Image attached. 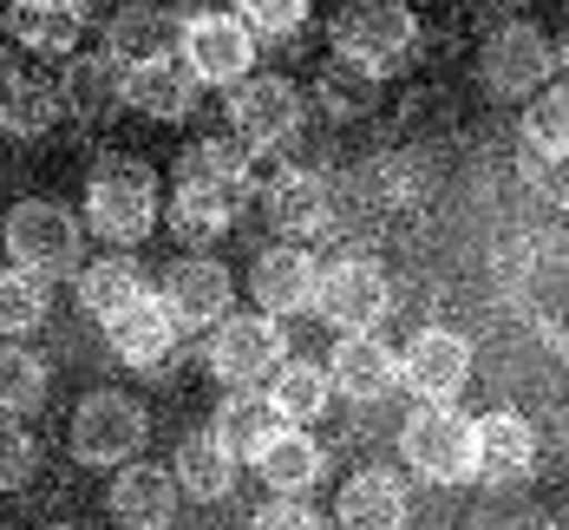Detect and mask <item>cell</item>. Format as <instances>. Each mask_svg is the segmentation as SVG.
Listing matches in <instances>:
<instances>
[{"mask_svg":"<svg viewBox=\"0 0 569 530\" xmlns=\"http://www.w3.org/2000/svg\"><path fill=\"white\" fill-rule=\"evenodd\" d=\"M158 171L131 151H106L86 177V230L112 249H131L158 230Z\"/></svg>","mask_w":569,"mask_h":530,"instance_id":"1","label":"cell"},{"mask_svg":"<svg viewBox=\"0 0 569 530\" xmlns=\"http://www.w3.org/2000/svg\"><path fill=\"white\" fill-rule=\"evenodd\" d=\"M328 40H335V59H347V66L393 72L419 47V13L406 0H347L328 27Z\"/></svg>","mask_w":569,"mask_h":530,"instance_id":"2","label":"cell"},{"mask_svg":"<svg viewBox=\"0 0 569 530\" xmlns=\"http://www.w3.org/2000/svg\"><path fill=\"white\" fill-rule=\"evenodd\" d=\"M7 256H13V269H33V276H66V269H79V249H86V223L59 203V197H27V203H13L7 210Z\"/></svg>","mask_w":569,"mask_h":530,"instance_id":"3","label":"cell"},{"mask_svg":"<svg viewBox=\"0 0 569 530\" xmlns=\"http://www.w3.org/2000/svg\"><path fill=\"white\" fill-rule=\"evenodd\" d=\"M315 314L335 328V334H373L387 314H393V282L373 256H341L321 269V289H315Z\"/></svg>","mask_w":569,"mask_h":530,"instance_id":"4","label":"cell"},{"mask_svg":"<svg viewBox=\"0 0 569 530\" xmlns=\"http://www.w3.org/2000/svg\"><path fill=\"white\" fill-rule=\"evenodd\" d=\"M177 59L197 86H236L256 72V33L242 27V13H183V33H177Z\"/></svg>","mask_w":569,"mask_h":530,"instance_id":"5","label":"cell"},{"mask_svg":"<svg viewBox=\"0 0 569 530\" xmlns=\"http://www.w3.org/2000/svg\"><path fill=\"white\" fill-rule=\"evenodd\" d=\"M288 360V334L276 314H236L229 308L223 321L210 328V373L223 387H269V373Z\"/></svg>","mask_w":569,"mask_h":530,"instance_id":"6","label":"cell"},{"mask_svg":"<svg viewBox=\"0 0 569 530\" xmlns=\"http://www.w3.org/2000/svg\"><path fill=\"white\" fill-rule=\"evenodd\" d=\"M399 459L419 484H465L471 478V419L458 407H419L399 426Z\"/></svg>","mask_w":569,"mask_h":530,"instance_id":"7","label":"cell"},{"mask_svg":"<svg viewBox=\"0 0 569 530\" xmlns=\"http://www.w3.org/2000/svg\"><path fill=\"white\" fill-rule=\"evenodd\" d=\"M144 432H151V419L131 393H112V387L86 393L72 412V459L79 466H124L144 452Z\"/></svg>","mask_w":569,"mask_h":530,"instance_id":"8","label":"cell"},{"mask_svg":"<svg viewBox=\"0 0 569 530\" xmlns=\"http://www.w3.org/2000/svg\"><path fill=\"white\" fill-rule=\"evenodd\" d=\"M301 131V92L282 72H249L229 86V138H242L249 151H276Z\"/></svg>","mask_w":569,"mask_h":530,"instance_id":"9","label":"cell"},{"mask_svg":"<svg viewBox=\"0 0 569 530\" xmlns=\"http://www.w3.org/2000/svg\"><path fill=\"white\" fill-rule=\"evenodd\" d=\"M471 341L458 328H419L406 353H399V387H412L419 407H452L458 393L471 387Z\"/></svg>","mask_w":569,"mask_h":530,"instance_id":"10","label":"cell"},{"mask_svg":"<svg viewBox=\"0 0 569 530\" xmlns=\"http://www.w3.org/2000/svg\"><path fill=\"white\" fill-rule=\"evenodd\" d=\"M550 40L530 27V20H511V27H498L491 40H485V53H478V72H485V86L498 92V99H530V92H543V79H550Z\"/></svg>","mask_w":569,"mask_h":530,"instance_id":"11","label":"cell"},{"mask_svg":"<svg viewBox=\"0 0 569 530\" xmlns=\"http://www.w3.org/2000/svg\"><path fill=\"white\" fill-rule=\"evenodd\" d=\"M315 289H321V262H315V249H301V242L262 249L256 269H249L256 308L276 314V321H282V314H308V308H315Z\"/></svg>","mask_w":569,"mask_h":530,"instance_id":"12","label":"cell"},{"mask_svg":"<svg viewBox=\"0 0 569 530\" xmlns=\"http://www.w3.org/2000/svg\"><path fill=\"white\" fill-rule=\"evenodd\" d=\"M164 308L177 314L183 334H210L229 308H236V282H229L223 262H210V256H183L171 276H164Z\"/></svg>","mask_w":569,"mask_h":530,"instance_id":"13","label":"cell"},{"mask_svg":"<svg viewBox=\"0 0 569 530\" xmlns=\"http://www.w3.org/2000/svg\"><path fill=\"white\" fill-rule=\"evenodd\" d=\"M537 471V432L523 412H485L471 419V478L478 484H517Z\"/></svg>","mask_w":569,"mask_h":530,"instance_id":"14","label":"cell"},{"mask_svg":"<svg viewBox=\"0 0 569 530\" xmlns=\"http://www.w3.org/2000/svg\"><path fill=\"white\" fill-rule=\"evenodd\" d=\"M328 380H335V393L353 400V407L393 400L399 393V353L380 341V328L373 334H341L335 353H328Z\"/></svg>","mask_w":569,"mask_h":530,"instance_id":"15","label":"cell"},{"mask_svg":"<svg viewBox=\"0 0 569 530\" xmlns=\"http://www.w3.org/2000/svg\"><path fill=\"white\" fill-rule=\"evenodd\" d=\"M106 341H112V353L124 360V367L158 373V367L177 353L183 328H177V314L164 308V294H138L124 314H112V321H106Z\"/></svg>","mask_w":569,"mask_h":530,"instance_id":"16","label":"cell"},{"mask_svg":"<svg viewBox=\"0 0 569 530\" xmlns=\"http://www.w3.org/2000/svg\"><path fill=\"white\" fill-rule=\"evenodd\" d=\"M262 217L288 236V242H301V236H321L335 223V183L321 171H276L262 183Z\"/></svg>","mask_w":569,"mask_h":530,"instance_id":"17","label":"cell"},{"mask_svg":"<svg viewBox=\"0 0 569 530\" xmlns=\"http://www.w3.org/2000/svg\"><path fill=\"white\" fill-rule=\"evenodd\" d=\"M177 471L151 459H124L112 478V518L124 530H164L177 518Z\"/></svg>","mask_w":569,"mask_h":530,"instance_id":"18","label":"cell"},{"mask_svg":"<svg viewBox=\"0 0 569 530\" xmlns=\"http://www.w3.org/2000/svg\"><path fill=\"white\" fill-rule=\"evenodd\" d=\"M177 33H183V13H171L164 0H124L112 20H106V53L118 66H144V59H171Z\"/></svg>","mask_w":569,"mask_h":530,"instance_id":"19","label":"cell"},{"mask_svg":"<svg viewBox=\"0 0 569 530\" xmlns=\"http://www.w3.org/2000/svg\"><path fill=\"white\" fill-rule=\"evenodd\" d=\"M249 466L262 471V484H269L276 498H308V491L328 478V452H321V439H315L308 426H276Z\"/></svg>","mask_w":569,"mask_h":530,"instance_id":"20","label":"cell"},{"mask_svg":"<svg viewBox=\"0 0 569 530\" xmlns=\"http://www.w3.org/2000/svg\"><path fill=\"white\" fill-rule=\"evenodd\" d=\"M7 33H13V47H27V53L72 59L79 33H86V7H79V0H13V7H7Z\"/></svg>","mask_w":569,"mask_h":530,"instance_id":"21","label":"cell"},{"mask_svg":"<svg viewBox=\"0 0 569 530\" xmlns=\"http://www.w3.org/2000/svg\"><path fill=\"white\" fill-rule=\"evenodd\" d=\"M124 106H138L144 118H164V124H177V118H190V106H197V79L183 72V59H144V66H124Z\"/></svg>","mask_w":569,"mask_h":530,"instance_id":"22","label":"cell"},{"mask_svg":"<svg viewBox=\"0 0 569 530\" xmlns=\"http://www.w3.org/2000/svg\"><path fill=\"white\" fill-rule=\"evenodd\" d=\"M177 491L183 498H197V504H223L229 491H236V471H242V459L229 452L217 432H190L183 446H177Z\"/></svg>","mask_w":569,"mask_h":530,"instance_id":"23","label":"cell"},{"mask_svg":"<svg viewBox=\"0 0 569 530\" xmlns=\"http://www.w3.org/2000/svg\"><path fill=\"white\" fill-rule=\"evenodd\" d=\"M335 524L341 530H399L406 524V484L393 471H353L335 498Z\"/></svg>","mask_w":569,"mask_h":530,"instance_id":"24","label":"cell"},{"mask_svg":"<svg viewBox=\"0 0 569 530\" xmlns=\"http://www.w3.org/2000/svg\"><path fill=\"white\" fill-rule=\"evenodd\" d=\"M249 144L242 138H197L183 158H177V183H210V190H229V197H256V171H249Z\"/></svg>","mask_w":569,"mask_h":530,"instance_id":"25","label":"cell"},{"mask_svg":"<svg viewBox=\"0 0 569 530\" xmlns=\"http://www.w3.org/2000/svg\"><path fill=\"white\" fill-rule=\"evenodd\" d=\"M269 407H276V419L282 426H308V419H321L328 412V400H335V380H328V360H295L288 353L282 367L269 373Z\"/></svg>","mask_w":569,"mask_h":530,"instance_id":"26","label":"cell"},{"mask_svg":"<svg viewBox=\"0 0 569 530\" xmlns=\"http://www.w3.org/2000/svg\"><path fill=\"white\" fill-rule=\"evenodd\" d=\"M236 210H242V197H229V190H210V183H177L171 203H164V223L177 230V242L210 249V242L236 223Z\"/></svg>","mask_w":569,"mask_h":530,"instance_id":"27","label":"cell"},{"mask_svg":"<svg viewBox=\"0 0 569 530\" xmlns=\"http://www.w3.org/2000/svg\"><path fill=\"white\" fill-rule=\"evenodd\" d=\"M59 112H66V106H59V86L27 79L13 59L0 53V131H7V138H40Z\"/></svg>","mask_w":569,"mask_h":530,"instance_id":"28","label":"cell"},{"mask_svg":"<svg viewBox=\"0 0 569 530\" xmlns=\"http://www.w3.org/2000/svg\"><path fill=\"white\" fill-rule=\"evenodd\" d=\"M59 106L86 124L112 118L124 106V66L112 53L106 59H66V79H59Z\"/></svg>","mask_w":569,"mask_h":530,"instance_id":"29","label":"cell"},{"mask_svg":"<svg viewBox=\"0 0 569 530\" xmlns=\"http://www.w3.org/2000/svg\"><path fill=\"white\" fill-rule=\"evenodd\" d=\"M138 294H151V282H144V269L131 262V256H99V262H86L79 269V308L106 328L112 314H124Z\"/></svg>","mask_w":569,"mask_h":530,"instance_id":"30","label":"cell"},{"mask_svg":"<svg viewBox=\"0 0 569 530\" xmlns=\"http://www.w3.org/2000/svg\"><path fill=\"white\" fill-rule=\"evenodd\" d=\"M276 426H282V419H276V407H269V393H262V387H229L223 407H217V419H210V432L223 439L242 466L262 452V439H269Z\"/></svg>","mask_w":569,"mask_h":530,"instance_id":"31","label":"cell"},{"mask_svg":"<svg viewBox=\"0 0 569 530\" xmlns=\"http://www.w3.org/2000/svg\"><path fill=\"white\" fill-rule=\"evenodd\" d=\"M47 314H53L47 276H33V269H7L0 276V341H27Z\"/></svg>","mask_w":569,"mask_h":530,"instance_id":"32","label":"cell"},{"mask_svg":"<svg viewBox=\"0 0 569 530\" xmlns=\"http://www.w3.org/2000/svg\"><path fill=\"white\" fill-rule=\"evenodd\" d=\"M47 400V360L27 341H0V412H33Z\"/></svg>","mask_w":569,"mask_h":530,"instance_id":"33","label":"cell"},{"mask_svg":"<svg viewBox=\"0 0 569 530\" xmlns=\"http://www.w3.org/2000/svg\"><path fill=\"white\" fill-rule=\"evenodd\" d=\"M523 144L543 158H569V86H543L523 99Z\"/></svg>","mask_w":569,"mask_h":530,"instance_id":"34","label":"cell"},{"mask_svg":"<svg viewBox=\"0 0 569 530\" xmlns=\"http://www.w3.org/2000/svg\"><path fill=\"white\" fill-rule=\"evenodd\" d=\"M315 92H321V106H328L335 118H360L367 106H373V92H380V72L347 66V59H328L321 79H315Z\"/></svg>","mask_w":569,"mask_h":530,"instance_id":"35","label":"cell"},{"mask_svg":"<svg viewBox=\"0 0 569 530\" xmlns=\"http://www.w3.org/2000/svg\"><path fill=\"white\" fill-rule=\"evenodd\" d=\"M236 13L256 40H288L308 27V0H236Z\"/></svg>","mask_w":569,"mask_h":530,"instance_id":"36","label":"cell"},{"mask_svg":"<svg viewBox=\"0 0 569 530\" xmlns=\"http://www.w3.org/2000/svg\"><path fill=\"white\" fill-rule=\"evenodd\" d=\"M40 471V446L20 419H0V491H27V478Z\"/></svg>","mask_w":569,"mask_h":530,"instance_id":"37","label":"cell"},{"mask_svg":"<svg viewBox=\"0 0 569 530\" xmlns=\"http://www.w3.org/2000/svg\"><path fill=\"white\" fill-rule=\"evenodd\" d=\"M249 530H321V511H315L308 498H269V504L249 518Z\"/></svg>","mask_w":569,"mask_h":530,"instance_id":"38","label":"cell"},{"mask_svg":"<svg viewBox=\"0 0 569 530\" xmlns=\"http://www.w3.org/2000/svg\"><path fill=\"white\" fill-rule=\"evenodd\" d=\"M40 530H72V524H40Z\"/></svg>","mask_w":569,"mask_h":530,"instance_id":"39","label":"cell"},{"mask_svg":"<svg viewBox=\"0 0 569 530\" xmlns=\"http://www.w3.org/2000/svg\"><path fill=\"white\" fill-rule=\"evenodd\" d=\"M505 7H517V0H505Z\"/></svg>","mask_w":569,"mask_h":530,"instance_id":"40","label":"cell"}]
</instances>
